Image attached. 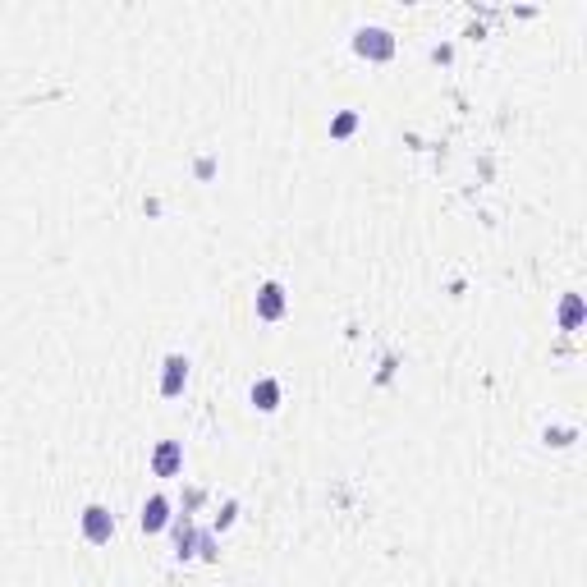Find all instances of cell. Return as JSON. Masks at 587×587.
Masks as SVG:
<instances>
[{"mask_svg":"<svg viewBox=\"0 0 587 587\" xmlns=\"http://www.w3.org/2000/svg\"><path fill=\"white\" fill-rule=\"evenodd\" d=\"M358 51L363 55H390V37L381 33V28H367V33H358Z\"/></svg>","mask_w":587,"mask_h":587,"instance_id":"2","label":"cell"},{"mask_svg":"<svg viewBox=\"0 0 587 587\" xmlns=\"http://www.w3.org/2000/svg\"><path fill=\"white\" fill-rule=\"evenodd\" d=\"M83 527H87V537H92V542H106V537L115 532V518L101 510V505H92V510L83 514Z\"/></svg>","mask_w":587,"mask_h":587,"instance_id":"1","label":"cell"},{"mask_svg":"<svg viewBox=\"0 0 587 587\" xmlns=\"http://www.w3.org/2000/svg\"><path fill=\"white\" fill-rule=\"evenodd\" d=\"M257 312H262L267 321L285 312V294H280V285H267V289H262V298H257Z\"/></svg>","mask_w":587,"mask_h":587,"instance_id":"3","label":"cell"},{"mask_svg":"<svg viewBox=\"0 0 587 587\" xmlns=\"http://www.w3.org/2000/svg\"><path fill=\"white\" fill-rule=\"evenodd\" d=\"M179 468V445H161V454H156V473H174Z\"/></svg>","mask_w":587,"mask_h":587,"instance_id":"6","label":"cell"},{"mask_svg":"<svg viewBox=\"0 0 587 587\" xmlns=\"http://www.w3.org/2000/svg\"><path fill=\"white\" fill-rule=\"evenodd\" d=\"M165 510H170V505H165L161 496H156V501H147V510H142V527H147V532H156V527L165 523Z\"/></svg>","mask_w":587,"mask_h":587,"instance_id":"5","label":"cell"},{"mask_svg":"<svg viewBox=\"0 0 587 587\" xmlns=\"http://www.w3.org/2000/svg\"><path fill=\"white\" fill-rule=\"evenodd\" d=\"M170 371H165V395H179V386H184V376H189V363H184V358H170V363H165Z\"/></svg>","mask_w":587,"mask_h":587,"instance_id":"4","label":"cell"},{"mask_svg":"<svg viewBox=\"0 0 587 587\" xmlns=\"http://www.w3.org/2000/svg\"><path fill=\"white\" fill-rule=\"evenodd\" d=\"M276 381H262V386H252V399H257V408H276Z\"/></svg>","mask_w":587,"mask_h":587,"instance_id":"7","label":"cell"}]
</instances>
